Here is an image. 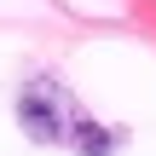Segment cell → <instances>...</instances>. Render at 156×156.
I'll use <instances>...</instances> for the list:
<instances>
[{"label": "cell", "mask_w": 156, "mask_h": 156, "mask_svg": "<svg viewBox=\"0 0 156 156\" xmlns=\"http://www.w3.org/2000/svg\"><path fill=\"white\" fill-rule=\"evenodd\" d=\"M17 122H23V133H29L35 145H69L81 110H75V98H69L58 81L41 75V81H29V87L17 93Z\"/></svg>", "instance_id": "obj_1"}, {"label": "cell", "mask_w": 156, "mask_h": 156, "mask_svg": "<svg viewBox=\"0 0 156 156\" xmlns=\"http://www.w3.org/2000/svg\"><path fill=\"white\" fill-rule=\"evenodd\" d=\"M69 145H75L81 156H110V151H116V133H104L98 122H87V116H81V122H75V133H69Z\"/></svg>", "instance_id": "obj_2"}]
</instances>
